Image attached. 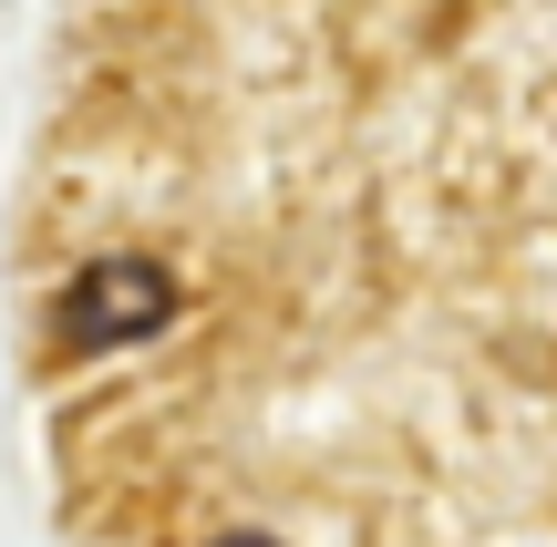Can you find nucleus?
<instances>
[{
  "instance_id": "f03ea898",
  "label": "nucleus",
  "mask_w": 557,
  "mask_h": 547,
  "mask_svg": "<svg viewBox=\"0 0 557 547\" xmlns=\"http://www.w3.org/2000/svg\"><path fill=\"white\" fill-rule=\"evenodd\" d=\"M218 547H269V537H218Z\"/></svg>"
},
{
  "instance_id": "f257e3e1",
  "label": "nucleus",
  "mask_w": 557,
  "mask_h": 547,
  "mask_svg": "<svg viewBox=\"0 0 557 547\" xmlns=\"http://www.w3.org/2000/svg\"><path fill=\"white\" fill-rule=\"evenodd\" d=\"M165 310H176V289L145 259H103V269H83V289L62 300V341L94 351V341H114V331H156Z\"/></svg>"
}]
</instances>
